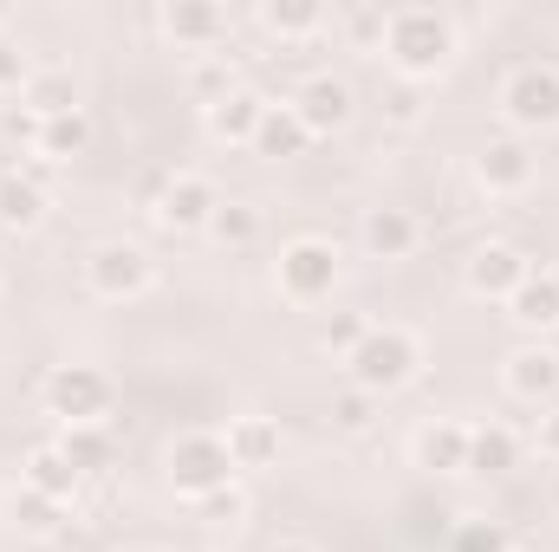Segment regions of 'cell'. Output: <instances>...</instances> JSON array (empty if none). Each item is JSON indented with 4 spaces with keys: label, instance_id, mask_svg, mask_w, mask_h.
<instances>
[{
    "label": "cell",
    "instance_id": "obj_1",
    "mask_svg": "<svg viewBox=\"0 0 559 552\" xmlns=\"http://www.w3.org/2000/svg\"><path fill=\"white\" fill-rule=\"evenodd\" d=\"M378 52L391 59V79L429 85V79H442V72L455 65L462 33H455V20H449L442 7H391V20H384V46H378Z\"/></svg>",
    "mask_w": 559,
    "mask_h": 552
},
{
    "label": "cell",
    "instance_id": "obj_2",
    "mask_svg": "<svg viewBox=\"0 0 559 552\" xmlns=\"http://www.w3.org/2000/svg\"><path fill=\"white\" fill-rule=\"evenodd\" d=\"M345 377L358 384V391H371V397H397V391H411L423 377V338L411 325H397V319H371V332L358 338V351L345 358Z\"/></svg>",
    "mask_w": 559,
    "mask_h": 552
},
{
    "label": "cell",
    "instance_id": "obj_3",
    "mask_svg": "<svg viewBox=\"0 0 559 552\" xmlns=\"http://www.w3.org/2000/svg\"><path fill=\"white\" fill-rule=\"evenodd\" d=\"M338 279H345V254H338V241H325V235H293L274 261V292L286 305H299V312L325 305V299L338 292Z\"/></svg>",
    "mask_w": 559,
    "mask_h": 552
},
{
    "label": "cell",
    "instance_id": "obj_4",
    "mask_svg": "<svg viewBox=\"0 0 559 552\" xmlns=\"http://www.w3.org/2000/svg\"><path fill=\"white\" fill-rule=\"evenodd\" d=\"M163 481L195 507V501H209L215 488H228V481H241V475H235V461H228L222 429H182V435H169V448H163Z\"/></svg>",
    "mask_w": 559,
    "mask_h": 552
},
{
    "label": "cell",
    "instance_id": "obj_5",
    "mask_svg": "<svg viewBox=\"0 0 559 552\" xmlns=\"http://www.w3.org/2000/svg\"><path fill=\"white\" fill-rule=\"evenodd\" d=\"M39 404H46V416H59V429L66 422H105L118 404V384L98 364H52L39 377Z\"/></svg>",
    "mask_w": 559,
    "mask_h": 552
},
{
    "label": "cell",
    "instance_id": "obj_6",
    "mask_svg": "<svg viewBox=\"0 0 559 552\" xmlns=\"http://www.w3.org/2000/svg\"><path fill=\"white\" fill-rule=\"evenodd\" d=\"M79 274H85V292L92 299L131 305V299H143L156 286V261H150V248H138V241H98Z\"/></svg>",
    "mask_w": 559,
    "mask_h": 552
},
{
    "label": "cell",
    "instance_id": "obj_7",
    "mask_svg": "<svg viewBox=\"0 0 559 552\" xmlns=\"http://www.w3.org/2000/svg\"><path fill=\"white\" fill-rule=\"evenodd\" d=\"M508 131H554L559 124V65H514L501 79Z\"/></svg>",
    "mask_w": 559,
    "mask_h": 552
},
{
    "label": "cell",
    "instance_id": "obj_8",
    "mask_svg": "<svg viewBox=\"0 0 559 552\" xmlns=\"http://www.w3.org/2000/svg\"><path fill=\"white\" fill-rule=\"evenodd\" d=\"M222 208V189L202 176V169H176V176H163V189H156V228L163 235H209V215Z\"/></svg>",
    "mask_w": 559,
    "mask_h": 552
},
{
    "label": "cell",
    "instance_id": "obj_9",
    "mask_svg": "<svg viewBox=\"0 0 559 552\" xmlns=\"http://www.w3.org/2000/svg\"><path fill=\"white\" fill-rule=\"evenodd\" d=\"M468 176H475V189H481L488 202H514V195H527V189H534L540 163H534V149H527L521 137H488L481 149H475Z\"/></svg>",
    "mask_w": 559,
    "mask_h": 552
},
{
    "label": "cell",
    "instance_id": "obj_10",
    "mask_svg": "<svg viewBox=\"0 0 559 552\" xmlns=\"http://www.w3.org/2000/svg\"><path fill=\"white\" fill-rule=\"evenodd\" d=\"M156 26H163V39H169L176 52H189V59H209V52H222V39H228V13H222L215 0H163V7H156Z\"/></svg>",
    "mask_w": 559,
    "mask_h": 552
},
{
    "label": "cell",
    "instance_id": "obj_11",
    "mask_svg": "<svg viewBox=\"0 0 559 552\" xmlns=\"http://www.w3.org/2000/svg\"><path fill=\"white\" fill-rule=\"evenodd\" d=\"M501 391H508L514 404H534V410L559 404V351L540 345V338L514 345V351L501 358Z\"/></svg>",
    "mask_w": 559,
    "mask_h": 552
},
{
    "label": "cell",
    "instance_id": "obj_12",
    "mask_svg": "<svg viewBox=\"0 0 559 552\" xmlns=\"http://www.w3.org/2000/svg\"><path fill=\"white\" fill-rule=\"evenodd\" d=\"M527 274H534V261H527L514 241H481V248L462 261V292H468V299H495V305H508V292H514Z\"/></svg>",
    "mask_w": 559,
    "mask_h": 552
},
{
    "label": "cell",
    "instance_id": "obj_13",
    "mask_svg": "<svg viewBox=\"0 0 559 552\" xmlns=\"http://www.w3.org/2000/svg\"><path fill=\"white\" fill-rule=\"evenodd\" d=\"M286 105L299 111V124H306L312 137H332V131H345V124H352L358 92H352V79H338V72H312Z\"/></svg>",
    "mask_w": 559,
    "mask_h": 552
},
{
    "label": "cell",
    "instance_id": "obj_14",
    "mask_svg": "<svg viewBox=\"0 0 559 552\" xmlns=\"http://www.w3.org/2000/svg\"><path fill=\"white\" fill-rule=\"evenodd\" d=\"M358 248H365V261L397 267V261H411V254L423 248V221L411 215V208L378 202V208H365V215H358Z\"/></svg>",
    "mask_w": 559,
    "mask_h": 552
},
{
    "label": "cell",
    "instance_id": "obj_15",
    "mask_svg": "<svg viewBox=\"0 0 559 552\" xmlns=\"http://www.w3.org/2000/svg\"><path fill=\"white\" fill-rule=\"evenodd\" d=\"M411 468L423 475H468V422L462 416H429L411 429Z\"/></svg>",
    "mask_w": 559,
    "mask_h": 552
},
{
    "label": "cell",
    "instance_id": "obj_16",
    "mask_svg": "<svg viewBox=\"0 0 559 552\" xmlns=\"http://www.w3.org/2000/svg\"><path fill=\"white\" fill-rule=\"evenodd\" d=\"M222 442H228L235 475H267V468H280V455H286V435H280L274 416H228Z\"/></svg>",
    "mask_w": 559,
    "mask_h": 552
},
{
    "label": "cell",
    "instance_id": "obj_17",
    "mask_svg": "<svg viewBox=\"0 0 559 552\" xmlns=\"http://www.w3.org/2000/svg\"><path fill=\"white\" fill-rule=\"evenodd\" d=\"M267 105H274V98H261L254 85H235L222 105H209V111H202V131H209L215 143H228V149H254V131H261Z\"/></svg>",
    "mask_w": 559,
    "mask_h": 552
},
{
    "label": "cell",
    "instance_id": "obj_18",
    "mask_svg": "<svg viewBox=\"0 0 559 552\" xmlns=\"http://www.w3.org/2000/svg\"><path fill=\"white\" fill-rule=\"evenodd\" d=\"M52 208V189H39L20 163H0V228L7 235H33Z\"/></svg>",
    "mask_w": 559,
    "mask_h": 552
},
{
    "label": "cell",
    "instance_id": "obj_19",
    "mask_svg": "<svg viewBox=\"0 0 559 552\" xmlns=\"http://www.w3.org/2000/svg\"><path fill=\"white\" fill-rule=\"evenodd\" d=\"M508 319H514L521 332H534V338L559 332V274L554 267H534V274L508 292Z\"/></svg>",
    "mask_w": 559,
    "mask_h": 552
},
{
    "label": "cell",
    "instance_id": "obj_20",
    "mask_svg": "<svg viewBox=\"0 0 559 552\" xmlns=\"http://www.w3.org/2000/svg\"><path fill=\"white\" fill-rule=\"evenodd\" d=\"M79 481H85V475L59 455V442H39V448H26V461H20V488H33V494H46V501H72Z\"/></svg>",
    "mask_w": 559,
    "mask_h": 552
},
{
    "label": "cell",
    "instance_id": "obj_21",
    "mask_svg": "<svg viewBox=\"0 0 559 552\" xmlns=\"http://www.w3.org/2000/svg\"><path fill=\"white\" fill-rule=\"evenodd\" d=\"M521 435L508 422H468V475H514Z\"/></svg>",
    "mask_w": 559,
    "mask_h": 552
},
{
    "label": "cell",
    "instance_id": "obj_22",
    "mask_svg": "<svg viewBox=\"0 0 559 552\" xmlns=\"http://www.w3.org/2000/svg\"><path fill=\"white\" fill-rule=\"evenodd\" d=\"M20 105H26L39 124H46V118H72V111H85V105H79V85H72V72H59V65H39V72L26 79Z\"/></svg>",
    "mask_w": 559,
    "mask_h": 552
},
{
    "label": "cell",
    "instance_id": "obj_23",
    "mask_svg": "<svg viewBox=\"0 0 559 552\" xmlns=\"http://www.w3.org/2000/svg\"><path fill=\"white\" fill-rule=\"evenodd\" d=\"M52 442H59V455H66L79 475H98V468H111V455H118V442H111L105 422H66Z\"/></svg>",
    "mask_w": 559,
    "mask_h": 552
},
{
    "label": "cell",
    "instance_id": "obj_24",
    "mask_svg": "<svg viewBox=\"0 0 559 552\" xmlns=\"http://www.w3.org/2000/svg\"><path fill=\"white\" fill-rule=\"evenodd\" d=\"M306 143H312V131L299 124V111H293V105H267V118H261V131H254V156L286 163V156H306Z\"/></svg>",
    "mask_w": 559,
    "mask_h": 552
},
{
    "label": "cell",
    "instance_id": "obj_25",
    "mask_svg": "<svg viewBox=\"0 0 559 552\" xmlns=\"http://www.w3.org/2000/svg\"><path fill=\"white\" fill-rule=\"evenodd\" d=\"M59 520H66V501H46V494H33V488H13V494H7V527H13V533L52 540Z\"/></svg>",
    "mask_w": 559,
    "mask_h": 552
},
{
    "label": "cell",
    "instance_id": "obj_26",
    "mask_svg": "<svg viewBox=\"0 0 559 552\" xmlns=\"http://www.w3.org/2000/svg\"><path fill=\"white\" fill-rule=\"evenodd\" d=\"M254 20H261L274 39H312V33L325 26V7H319V0H261Z\"/></svg>",
    "mask_w": 559,
    "mask_h": 552
},
{
    "label": "cell",
    "instance_id": "obj_27",
    "mask_svg": "<svg viewBox=\"0 0 559 552\" xmlns=\"http://www.w3.org/2000/svg\"><path fill=\"white\" fill-rule=\"evenodd\" d=\"M85 143H92V118L72 111V118H46V124H39L33 156H46V163L59 169V163H72V156H85Z\"/></svg>",
    "mask_w": 559,
    "mask_h": 552
},
{
    "label": "cell",
    "instance_id": "obj_28",
    "mask_svg": "<svg viewBox=\"0 0 559 552\" xmlns=\"http://www.w3.org/2000/svg\"><path fill=\"white\" fill-rule=\"evenodd\" d=\"M209 241H222V248H254V241H261V208L241 202V195H222V208L209 215Z\"/></svg>",
    "mask_w": 559,
    "mask_h": 552
},
{
    "label": "cell",
    "instance_id": "obj_29",
    "mask_svg": "<svg viewBox=\"0 0 559 552\" xmlns=\"http://www.w3.org/2000/svg\"><path fill=\"white\" fill-rule=\"evenodd\" d=\"M241 79H235V65H228V52H209V59H189V98L209 111V105H222L228 92H235Z\"/></svg>",
    "mask_w": 559,
    "mask_h": 552
},
{
    "label": "cell",
    "instance_id": "obj_30",
    "mask_svg": "<svg viewBox=\"0 0 559 552\" xmlns=\"http://www.w3.org/2000/svg\"><path fill=\"white\" fill-rule=\"evenodd\" d=\"M378 416H384V397H371V391H358V384H345V391L332 397V429H338V435H371Z\"/></svg>",
    "mask_w": 559,
    "mask_h": 552
},
{
    "label": "cell",
    "instance_id": "obj_31",
    "mask_svg": "<svg viewBox=\"0 0 559 552\" xmlns=\"http://www.w3.org/2000/svg\"><path fill=\"white\" fill-rule=\"evenodd\" d=\"M365 332H371V312H332V319L319 325V351L345 364V358L358 351V338H365Z\"/></svg>",
    "mask_w": 559,
    "mask_h": 552
},
{
    "label": "cell",
    "instance_id": "obj_32",
    "mask_svg": "<svg viewBox=\"0 0 559 552\" xmlns=\"http://www.w3.org/2000/svg\"><path fill=\"white\" fill-rule=\"evenodd\" d=\"M384 20H391V7H384V0H365V7H345V13H338L345 39H352V46H365V52H378V46H384Z\"/></svg>",
    "mask_w": 559,
    "mask_h": 552
},
{
    "label": "cell",
    "instance_id": "obj_33",
    "mask_svg": "<svg viewBox=\"0 0 559 552\" xmlns=\"http://www.w3.org/2000/svg\"><path fill=\"white\" fill-rule=\"evenodd\" d=\"M508 527L501 520H455L449 527V552H508Z\"/></svg>",
    "mask_w": 559,
    "mask_h": 552
},
{
    "label": "cell",
    "instance_id": "obj_34",
    "mask_svg": "<svg viewBox=\"0 0 559 552\" xmlns=\"http://www.w3.org/2000/svg\"><path fill=\"white\" fill-rule=\"evenodd\" d=\"M384 124H391V131H417L423 124V85L391 79V92H384Z\"/></svg>",
    "mask_w": 559,
    "mask_h": 552
},
{
    "label": "cell",
    "instance_id": "obj_35",
    "mask_svg": "<svg viewBox=\"0 0 559 552\" xmlns=\"http://www.w3.org/2000/svg\"><path fill=\"white\" fill-rule=\"evenodd\" d=\"M248 514V488L241 481H228V488H215L209 501H195V520H209V527H228V520H241Z\"/></svg>",
    "mask_w": 559,
    "mask_h": 552
},
{
    "label": "cell",
    "instance_id": "obj_36",
    "mask_svg": "<svg viewBox=\"0 0 559 552\" xmlns=\"http://www.w3.org/2000/svg\"><path fill=\"white\" fill-rule=\"evenodd\" d=\"M33 72H39V65L26 59V46H20V39H0V92H26Z\"/></svg>",
    "mask_w": 559,
    "mask_h": 552
},
{
    "label": "cell",
    "instance_id": "obj_37",
    "mask_svg": "<svg viewBox=\"0 0 559 552\" xmlns=\"http://www.w3.org/2000/svg\"><path fill=\"white\" fill-rule=\"evenodd\" d=\"M534 448H540V461H559V404L534 416Z\"/></svg>",
    "mask_w": 559,
    "mask_h": 552
},
{
    "label": "cell",
    "instance_id": "obj_38",
    "mask_svg": "<svg viewBox=\"0 0 559 552\" xmlns=\"http://www.w3.org/2000/svg\"><path fill=\"white\" fill-rule=\"evenodd\" d=\"M267 552H319V540H299V533H280Z\"/></svg>",
    "mask_w": 559,
    "mask_h": 552
},
{
    "label": "cell",
    "instance_id": "obj_39",
    "mask_svg": "<svg viewBox=\"0 0 559 552\" xmlns=\"http://www.w3.org/2000/svg\"><path fill=\"white\" fill-rule=\"evenodd\" d=\"M124 552H163V547H124Z\"/></svg>",
    "mask_w": 559,
    "mask_h": 552
},
{
    "label": "cell",
    "instance_id": "obj_40",
    "mask_svg": "<svg viewBox=\"0 0 559 552\" xmlns=\"http://www.w3.org/2000/svg\"><path fill=\"white\" fill-rule=\"evenodd\" d=\"M508 552H527V547H508Z\"/></svg>",
    "mask_w": 559,
    "mask_h": 552
},
{
    "label": "cell",
    "instance_id": "obj_41",
    "mask_svg": "<svg viewBox=\"0 0 559 552\" xmlns=\"http://www.w3.org/2000/svg\"><path fill=\"white\" fill-rule=\"evenodd\" d=\"M0 241H7V228H0Z\"/></svg>",
    "mask_w": 559,
    "mask_h": 552
},
{
    "label": "cell",
    "instance_id": "obj_42",
    "mask_svg": "<svg viewBox=\"0 0 559 552\" xmlns=\"http://www.w3.org/2000/svg\"><path fill=\"white\" fill-rule=\"evenodd\" d=\"M0 292H7V279H0Z\"/></svg>",
    "mask_w": 559,
    "mask_h": 552
}]
</instances>
